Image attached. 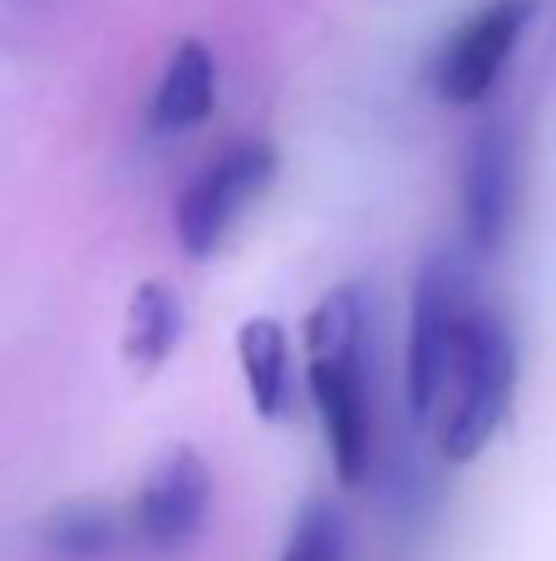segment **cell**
<instances>
[{"instance_id":"cell-1","label":"cell","mask_w":556,"mask_h":561,"mask_svg":"<svg viewBox=\"0 0 556 561\" xmlns=\"http://www.w3.org/2000/svg\"><path fill=\"white\" fill-rule=\"evenodd\" d=\"M512 394H518V345H512L508 320L478 296H463L449 355H443L439 394L419 428L439 448L443 463L463 468L483 458V448L498 438L502 419L512 414Z\"/></svg>"},{"instance_id":"cell-2","label":"cell","mask_w":556,"mask_h":561,"mask_svg":"<svg viewBox=\"0 0 556 561\" xmlns=\"http://www.w3.org/2000/svg\"><path fill=\"white\" fill-rule=\"evenodd\" d=\"M370 359H364V296L335 286L305 316V385L331 444V468L345 488L370 473Z\"/></svg>"},{"instance_id":"cell-3","label":"cell","mask_w":556,"mask_h":561,"mask_svg":"<svg viewBox=\"0 0 556 561\" xmlns=\"http://www.w3.org/2000/svg\"><path fill=\"white\" fill-rule=\"evenodd\" d=\"M276 178V148L262 138H246L232 144L183 187L173 207V227L177 242L187 256H212L227 242V232L236 227V217L256 203V197L271 187Z\"/></svg>"},{"instance_id":"cell-4","label":"cell","mask_w":556,"mask_h":561,"mask_svg":"<svg viewBox=\"0 0 556 561\" xmlns=\"http://www.w3.org/2000/svg\"><path fill=\"white\" fill-rule=\"evenodd\" d=\"M134 537L153 557H183L212 513V468L197 448H173L148 468L134 497Z\"/></svg>"},{"instance_id":"cell-5","label":"cell","mask_w":556,"mask_h":561,"mask_svg":"<svg viewBox=\"0 0 556 561\" xmlns=\"http://www.w3.org/2000/svg\"><path fill=\"white\" fill-rule=\"evenodd\" d=\"M532 10H537V0H488L478 15H468L443 39L439 59H433V89H439L443 104L468 108L493 94Z\"/></svg>"},{"instance_id":"cell-6","label":"cell","mask_w":556,"mask_h":561,"mask_svg":"<svg viewBox=\"0 0 556 561\" xmlns=\"http://www.w3.org/2000/svg\"><path fill=\"white\" fill-rule=\"evenodd\" d=\"M512 207H518V148L508 128L488 124L463 158V227L473 252H498L508 242Z\"/></svg>"},{"instance_id":"cell-7","label":"cell","mask_w":556,"mask_h":561,"mask_svg":"<svg viewBox=\"0 0 556 561\" xmlns=\"http://www.w3.org/2000/svg\"><path fill=\"white\" fill-rule=\"evenodd\" d=\"M236 359L246 375V394H252L256 419L276 424L291 409V345H286L281 320L252 316L236 330Z\"/></svg>"},{"instance_id":"cell-8","label":"cell","mask_w":556,"mask_h":561,"mask_svg":"<svg viewBox=\"0 0 556 561\" xmlns=\"http://www.w3.org/2000/svg\"><path fill=\"white\" fill-rule=\"evenodd\" d=\"M217 104V65L212 49L202 39L177 45V55L167 59L163 84L153 94V128L158 134H187L197 128Z\"/></svg>"},{"instance_id":"cell-9","label":"cell","mask_w":556,"mask_h":561,"mask_svg":"<svg viewBox=\"0 0 556 561\" xmlns=\"http://www.w3.org/2000/svg\"><path fill=\"white\" fill-rule=\"evenodd\" d=\"M183 340V306H177V290L167 280H143L128 300L124 316V359L138 375H153L167 365V355Z\"/></svg>"},{"instance_id":"cell-10","label":"cell","mask_w":556,"mask_h":561,"mask_svg":"<svg viewBox=\"0 0 556 561\" xmlns=\"http://www.w3.org/2000/svg\"><path fill=\"white\" fill-rule=\"evenodd\" d=\"M45 542L65 561H104L124 552L134 537V513H114L104 503H69L45 523Z\"/></svg>"},{"instance_id":"cell-11","label":"cell","mask_w":556,"mask_h":561,"mask_svg":"<svg viewBox=\"0 0 556 561\" xmlns=\"http://www.w3.org/2000/svg\"><path fill=\"white\" fill-rule=\"evenodd\" d=\"M281 561H345V517L331 503H311L296 517Z\"/></svg>"}]
</instances>
